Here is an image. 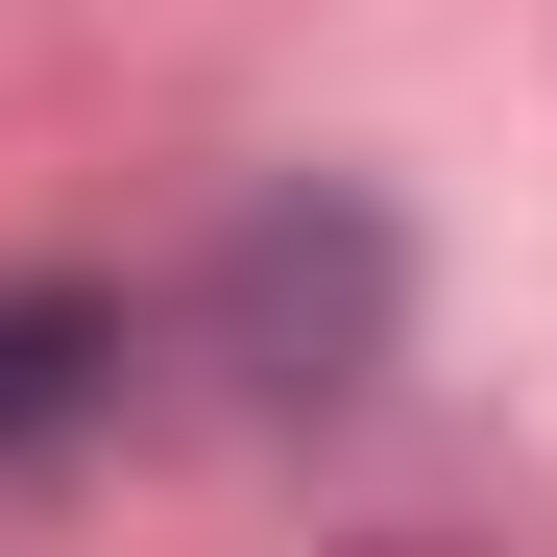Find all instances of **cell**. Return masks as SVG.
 Listing matches in <instances>:
<instances>
[{
  "label": "cell",
  "instance_id": "cell-1",
  "mask_svg": "<svg viewBox=\"0 0 557 557\" xmlns=\"http://www.w3.org/2000/svg\"><path fill=\"white\" fill-rule=\"evenodd\" d=\"M219 339H243V388H267V412H339L363 363H388V219H363V195L243 219V243H219Z\"/></svg>",
  "mask_w": 557,
  "mask_h": 557
},
{
  "label": "cell",
  "instance_id": "cell-2",
  "mask_svg": "<svg viewBox=\"0 0 557 557\" xmlns=\"http://www.w3.org/2000/svg\"><path fill=\"white\" fill-rule=\"evenodd\" d=\"M122 388V292H73V267H25L0 292V460H49L73 412Z\"/></svg>",
  "mask_w": 557,
  "mask_h": 557
}]
</instances>
